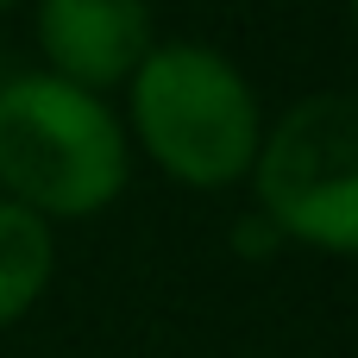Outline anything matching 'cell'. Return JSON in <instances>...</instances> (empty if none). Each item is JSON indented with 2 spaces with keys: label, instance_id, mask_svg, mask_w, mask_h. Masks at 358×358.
<instances>
[{
  "label": "cell",
  "instance_id": "obj_1",
  "mask_svg": "<svg viewBox=\"0 0 358 358\" xmlns=\"http://www.w3.org/2000/svg\"><path fill=\"white\" fill-rule=\"evenodd\" d=\"M120 101L126 145L176 189L214 195L252 176L264 145V101L227 50L201 38H157Z\"/></svg>",
  "mask_w": 358,
  "mask_h": 358
},
{
  "label": "cell",
  "instance_id": "obj_2",
  "mask_svg": "<svg viewBox=\"0 0 358 358\" xmlns=\"http://www.w3.org/2000/svg\"><path fill=\"white\" fill-rule=\"evenodd\" d=\"M132 182L120 107L44 69L0 76V201L44 227L107 214Z\"/></svg>",
  "mask_w": 358,
  "mask_h": 358
},
{
  "label": "cell",
  "instance_id": "obj_3",
  "mask_svg": "<svg viewBox=\"0 0 358 358\" xmlns=\"http://www.w3.org/2000/svg\"><path fill=\"white\" fill-rule=\"evenodd\" d=\"M245 189L283 245L358 258V88H315L264 120Z\"/></svg>",
  "mask_w": 358,
  "mask_h": 358
},
{
  "label": "cell",
  "instance_id": "obj_4",
  "mask_svg": "<svg viewBox=\"0 0 358 358\" xmlns=\"http://www.w3.org/2000/svg\"><path fill=\"white\" fill-rule=\"evenodd\" d=\"M38 69L88 94H120L157 44L151 0H31Z\"/></svg>",
  "mask_w": 358,
  "mask_h": 358
},
{
  "label": "cell",
  "instance_id": "obj_5",
  "mask_svg": "<svg viewBox=\"0 0 358 358\" xmlns=\"http://www.w3.org/2000/svg\"><path fill=\"white\" fill-rule=\"evenodd\" d=\"M57 277V227L0 201V334L19 327Z\"/></svg>",
  "mask_w": 358,
  "mask_h": 358
},
{
  "label": "cell",
  "instance_id": "obj_6",
  "mask_svg": "<svg viewBox=\"0 0 358 358\" xmlns=\"http://www.w3.org/2000/svg\"><path fill=\"white\" fill-rule=\"evenodd\" d=\"M233 239H239V252H245V258H271V252H283V239H277L258 214H245V220L233 227Z\"/></svg>",
  "mask_w": 358,
  "mask_h": 358
},
{
  "label": "cell",
  "instance_id": "obj_7",
  "mask_svg": "<svg viewBox=\"0 0 358 358\" xmlns=\"http://www.w3.org/2000/svg\"><path fill=\"white\" fill-rule=\"evenodd\" d=\"M346 19H352V38H358V0H346Z\"/></svg>",
  "mask_w": 358,
  "mask_h": 358
},
{
  "label": "cell",
  "instance_id": "obj_8",
  "mask_svg": "<svg viewBox=\"0 0 358 358\" xmlns=\"http://www.w3.org/2000/svg\"><path fill=\"white\" fill-rule=\"evenodd\" d=\"M13 6H25V0H0V13H13Z\"/></svg>",
  "mask_w": 358,
  "mask_h": 358
}]
</instances>
